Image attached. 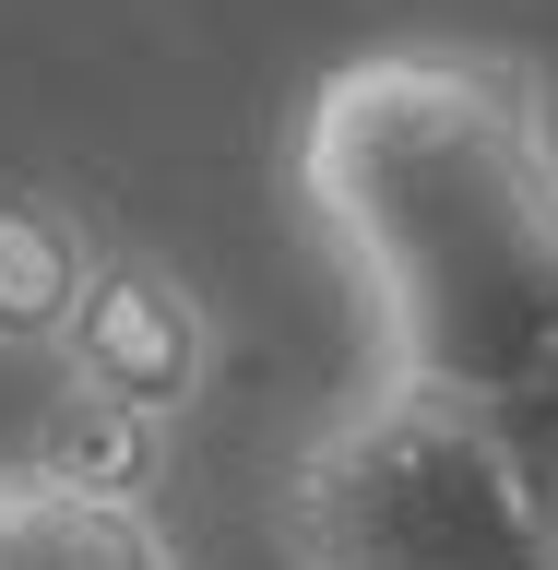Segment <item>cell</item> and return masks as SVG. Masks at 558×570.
<instances>
[{
	"instance_id": "cell-1",
	"label": "cell",
	"mask_w": 558,
	"mask_h": 570,
	"mask_svg": "<svg viewBox=\"0 0 558 570\" xmlns=\"http://www.w3.org/2000/svg\"><path fill=\"white\" fill-rule=\"evenodd\" d=\"M297 214L369 381L558 428V83L523 48H369L297 107Z\"/></svg>"
},
{
	"instance_id": "cell-2",
	"label": "cell",
	"mask_w": 558,
	"mask_h": 570,
	"mask_svg": "<svg viewBox=\"0 0 558 570\" xmlns=\"http://www.w3.org/2000/svg\"><path fill=\"white\" fill-rule=\"evenodd\" d=\"M274 534L297 570H558V475L488 404L369 381L285 452Z\"/></svg>"
},
{
	"instance_id": "cell-3",
	"label": "cell",
	"mask_w": 558,
	"mask_h": 570,
	"mask_svg": "<svg viewBox=\"0 0 558 570\" xmlns=\"http://www.w3.org/2000/svg\"><path fill=\"white\" fill-rule=\"evenodd\" d=\"M203 356H214L203 297L143 249H96V285H84V309L60 333V381L107 392V404H143V416H178L203 392Z\"/></svg>"
},
{
	"instance_id": "cell-4",
	"label": "cell",
	"mask_w": 558,
	"mask_h": 570,
	"mask_svg": "<svg viewBox=\"0 0 558 570\" xmlns=\"http://www.w3.org/2000/svg\"><path fill=\"white\" fill-rule=\"evenodd\" d=\"M0 570H190L143 488L60 475L48 452L0 463Z\"/></svg>"
},
{
	"instance_id": "cell-5",
	"label": "cell",
	"mask_w": 558,
	"mask_h": 570,
	"mask_svg": "<svg viewBox=\"0 0 558 570\" xmlns=\"http://www.w3.org/2000/svg\"><path fill=\"white\" fill-rule=\"evenodd\" d=\"M96 285V226L60 190H0V356H60Z\"/></svg>"
},
{
	"instance_id": "cell-6",
	"label": "cell",
	"mask_w": 558,
	"mask_h": 570,
	"mask_svg": "<svg viewBox=\"0 0 558 570\" xmlns=\"http://www.w3.org/2000/svg\"><path fill=\"white\" fill-rule=\"evenodd\" d=\"M155 428H167V416H143V404H107V392L60 381V428H48L36 452L60 463V475H96V488H155Z\"/></svg>"
}]
</instances>
